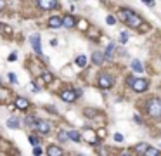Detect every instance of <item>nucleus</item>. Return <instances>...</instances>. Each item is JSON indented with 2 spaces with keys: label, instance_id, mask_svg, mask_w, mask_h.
<instances>
[{
  "label": "nucleus",
  "instance_id": "obj_7",
  "mask_svg": "<svg viewBox=\"0 0 161 156\" xmlns=\"http://www.w3.org/2000/svg\"><path fill=\"white\" fill-rule=\"evenodd\" d=\"M35 130H38L40 134H49V132H50V123L45 121V120H36Z\"/></svg>",
  "mask_w": 161,
  "mask_h": 156
},
{
  "label": "nucleus",
  "instance_id": "obj_2",
  "mask_svg": "<svg viewBox=\"0 0 161 156\" xmlns=\"http://www.w3.org/2000/svg\"><path fill=\"white\" fill-rule=\"evenodd\" d=\"M146 111H147V115L151 118H161V99H158V97H152V99H149L147 102H146Z\"/></svg>",
  "mask_w": 161,
  "mask_h": 156
},
{
  "label": "nucleus",
  "instance_id": "obj_23",
  "mask_svg": "<svg viewBox=\"0 0 161 156\" xmlns=\"http://www.w3.org/2000/svg\"><path fill=\"white\" fill-rule=\"evenodd\" d=\"M149 144H139V146L135 147V153H139V154H144L146 153V149H147Z\"/></svg>",
  "mask_w": 161,
  "mask_h": 156
},
{
  "label": "nucleus",
  "instance_id": "obj_34",
  "mask_svg": "<svg viewBox=\"0 0 161 156\" xmlns=\"http://www.w3.org/2000/svg\"><path fill=\"white\" fill-rule=\"evenodd\" d=\"M4 7H5V0H0V11H2Z\"/></svg>",
  "mask_w": 161,
  "mask_h": 156
},
{
  "label": "nucleus",
  "instance_id": "obj_27",
  "mask_svg": "<svg viewBox=\"0 0 161 156\" xmlns=\"http://www.w3.org/2000/svg\"><path fill=\"white\" fill-rule=\"evenodd\" d=\"M78 26H80V30H87V28H88V24H87L85 21H80Z\"/></svg>",
  "mask_w": 161,
  "mask_h": 156
},
{
  "label": "nucleus",
  "instance_id": "obj_20",
  "mask_svg": "<svg viewBox=\"0 0 161 156\" xmlns=\"http://www.w3.org/2000/svg\"><path fill=\"white\" fill-rule=\"evenodd\" d=\"M113 52H114V43H109L108 45V49H106V59H111L113 57Z\"/></svg>",
  "mask_w": 161,
  "mask_h": 156
},
{
  "label": "nucleus",
  "instance_id": "obj_3",
  "mask_svg": "<svg viewBox=\"0 0 161 156\" xmlns=\"http://www.w3.org/2000/svg\"><path fill=\"white\" fill-rule=\"evenodd\" d=\"M126 85L132 87L135 92H146L147 90V80H144V78H133V76H128L126 78Z\"/></svg>",
  "mask_w": 161,
  "mask_h": 156
},
{
  "label": "nucleus",
  "instance_id": "obj_12",
  "mask_svg": "<svg viewBox=\"0 0 161 156\" xmlns=\"http://www.w3.org/2000/svg\"><path fill=\"white\" fill-rule=\"evenodd\" d=\"M85 139H87L90 144H94V146L97 144V135H95V132H92V130H85Z\"/></svg>",
  "mask_w": 161,
  "mask_h": 156
},
{
  "label": "nucleus",
  "instance_id": "obj_8",
  "mask_svg": "<svg viewBox=\"0 0 161 156\" xmlns=\"http://www.w3.org/2000/svg\"><path fill=\"white\" fill-rule=\"evenodd\" d=\"M30 43L33 45V50L36 54H42V43H40V37L38 35H31L30 37Z\"/></svg>",
  "mask_w": 161,
  "mask_h": 156
},
{
  "label": "nucleus",
  "instance_id": "obj_30",
  "mask_svg": "<svg viewBox=\"0 0 161 156\" xmlns=\"http://www.w3.org/2000/svg\"><path fill=\"white\" fill-rule=\"evenodd\" d=\"M59 139H61V141H68V134H64V132H59Z\"/></svg>",
  "mask_w": 161,
  "mask_h": 156
},
{
  "label": "nucleus",
  "instance_id": "obj_9",
  "mask_svg": "<svg viewBox=\"0 0 161 156\" xmlns=\"http://www.w3.org/2000/svg\"><path fill=\"white\" fill-rule=\"evenodd\" d=\"M14 104H16V108H18V109H28V106H30V101L24 99V97H16Z\"/></svg>",
  "mask_w": 161,
  "mask_h": 156
},
{
  "label": "nucleus",
  "instance_id": "obj_13",
  "mask_svg": "<svg viewBox=\"0 0 161 156\" xmlns=\"http://www.w3.org/2000/svg\"><path fill=\"white\" fill-rule=\"evenodd\" d=\"M47 154L49 156H59V154H62V149L61 147H57V146H49Z\"/></svg>",
  "mask_w": 161,
  "mask_h": 156
},
{
  "label": "nucleus",
  "instance_id": "obj_25",
  "mask_svg": "<svg viewBox=\"0 0 161 156\" xmlns=\"http://www.w3.org/2000/svg\"><path fill=\"white\" fill-rule=\"evenodd\" d=\"M7 76H9V82L11 83H18V78H16V75H14V73H9Z\"/></svg>",
  "mask_w": 161,
  "mask_h": 156
},
{
  "label": "nucleus",
  "instance_id": "obj_10",
  "mask_svg": "<svg viewBox=\"0 0 161 156\" xmlns=\"http://www.w3.org/2000/svg\"><path fill=\"white\" fill-rule=\"evenodd\" d=\"M49 26H50V28H61L62 26V17L52 16L50 19H49Z\"/></svg>",
  "mask_w": 161,
  "mask_h": 156
},
{
  "label": "nucleus",
  "instance_id": "obj_1",
  "mask_svg": "<svg viewBox=\"0 0 161 156\" xmlns=\"http://www.w3.org/2000/svg\"><path fill=\"white\" fill-rule=\"evenodd\" d=\"M120 21L126 23L130 28H140L142 17L137 16L135 12H132V11H128V9H121V11H120Z\"/></svg>",
  "mask_w": 161,
  "mask_h": 156
},
{
  "label": "nucleus",
  "instance_id": "obj_24",
  "mask_svg": "<svg viewBox=\"0 0 161 156\" xmlns=\"http://www.w3.org/2000/svg\"><path fill=\"white\" fill-rule=\"evenodd\" d=\"M120 35H121V37H120V42H121V43L128 42V33H126V31H123V33H120Z\"/></svg>",
  "mask_w": 161,
  "mask_h": 156
},
{
  "label": "nucleus",
  "instance_id": "obj_11",
  "mask_svg": "<svg viewBox=\"0 0 161 156\" xmlns=\"http://www.w3.org/2000/svg\"><path fill=\"white\" fill-rule=\"evenodd\" d=\"M74 24H76V19H74L73 16H64L62 17V26H66V28H73Z\"/></svg>",
  "mask_w": 161,
  "mask_h": 156
},
{
  "label": "nucleus",
  "instance_id": "obj_15",
  "mask_svg": "<svg viewBox=\"0 0 161 156\" xmlns=\"http://www.w3.org/2000/svg\"><path fill=\"white\" fill-rule=\"evenodd\" d=\"M68 139H71V141H74V142H78V141H82V135H80L76 130H70V132H68Z\"/></svg>",
  "mask_w": 161,
  "mask_h": 156
},
{
  "label": "nucleus",
  "instance_id": "obj_6",
  "mask_svg": "<svg viewBox=\"0 0 161 156\" xmlns=\"http://www.w3.org/2000/svg\"><path fill=\"white\" fill-rule=\"evenodd\" d=\"M36 4H38L40 9H44V11H52V9L59 7L57 0H36Z\"/></svg>",
  "mask_w": 161,
  "mask_h": 156
},
{
  "label": "nucleus",
  "instance_id": "obj_22",
  "mask_svg": "<svg viewBox=\"0 0 161 156\" xmlns=\"http://www.w3.org/2000/svg\"><path fill=\"white\" fill-rule=\"evenodd\" d=\"M24 121H26V125L30 127V128H33V130H35L36 120H35V118H33V116H26V120H24Z\"/></svg>",
  "mask_w": 161,
  "mask_h": 156
},
{
  "label": "nucleus",
  "instance_id": "obj_5",
  "mask_svg": "<svg viewBox=\"0 0 161 156\" xmlns=\"http://www.w3.org/2000/svg\"><path fill=\"white\" fill-rule=\"evenodd\" d=\"M97 83H99L100 89H111V87L114 85V78L111 76V75H100Z\"/></svg>",
  "mask_w": 161,
  "mask_h": 156
},
{
  "label": "nucleus",
  "instance_id": "obj_35",
  "mask_svg": "<svg viewBox=\"0 0 161 156\" xmlns=\"http://www.w3.org/2000/svg\"><path fill=\"white\" fill-rule=\"evenodd\" d=\"M0 85H2V82H0Z\"/></svg>",
  "mask_w": 161,
  "mask_h": 156
},
{
  "label": "nucleus",
  "instance_id": "obj_18",
  "mask_svg": "<svg viewBox=\"0 0 161 156\" xmlns=\"http://www.w3.org/2000/svg\"><path fill=\"white\" fill-rule=\"evenodd\" d=\"M7 127H9V128H18V127H19V120H18V118H9V120H7Z\"/></svg>",
  "mask_w": 161,
  "mask_h": 156
},
{
  "label": "nucleus",
  "instance_id": "obj_32",
  "mask_svg": "<svg viewBox=\"0 0 161 156\" xmlns=\"http://www.w3.org/2000/svg\"><path fill=\"white\" fill-rule=\"evenodd\" d=\"M16 59H18V54H16V52H12V54L9 56V61H16Z\"/></svg>",
  "mask_w": 161,
  "mask_h": 156
},
{
  "label": "nucleus",
  "instance_id": "obj_21",
  "mask_svg": "<svg viewBox=\"0 0 161 156\" xmlns=\"http://www.w3.org/2000/svg\"><path fill=\"white\" fill-rule=\"evenodd\" d=\"M42 78H44L45 83H52V80H54L52 73H49V71H44V73H42Z\"/></svg>",
  "mask_w": 161,
  "mask_h": 156
},
{
  "label": "nucleus",
  "instance_id": "obj_29",
  "mask_svg": "<svg viewBox=\"0 0 161 156\" xmlns=\"http://www.w3.org/2000/svg\"><path fill=\"white\" fill-rule=\"evenodd\" d=\"M30 142H31V144H35V146H38V139L33 137V135H30Z\"/></svg>",
  "mask_w": 161,
  "mask_h": 156
},
{
  "label": "nucleus",
  "instance_id": "obj_33",
  "mask_svg": "<svg viewBox=\"0 0 161 156\" xmlns=\"http://www.w3.org/2000/svg\"><path fill=\"white\" fill-rule=\"evenodd\" d=\"M33 153H35V154H42V149H40V147H38V146H36V147H35V149H33Z\"/></svg>",
  "mask_w": 161,
  "mask_h": 156
},
{
  "label": "nucleus",
  "instance_id": "obj_26",
  "mask_svg": "<svg viewBox=\"0 0 161 156\" xmlns=\"http://www.w3.org/2000/svg\"><path fill=\"white\" fill-rule=\"evenodd\" d=\"M106 21H108V24H109V26H113L114 23H116V19H114L113 16H108V19H106Z\"/></svg>",
  "mask_w": 161,
  "mask_h": 156
},
{
  "label": "nucleus",
  "instance_id": "obj_28",
  "mask_svg": "<svg viewBox=\"0 0 161 156\" xmlns=\"http://www.w3.org/2000/svg\"><path fill=\"white\" fill-rule=\"evenodd\" d=\"M114 141H116V142H121V141H123V135L121 134H114Z\"/></svg>",
  "mask_w": 161,
  "mask_h": 156
},
{
  "label": "nucleus",
  "instance_id": "obj_14",
  "mask_svg": "<svg viewBox=\"0 0 161 156\" xmlns=\"http://www.w3.org/2000/svg\"><path fill=\"white\" fill-rule=\"evenodd\" d=\"M92 61H94V64H102L104 63V56L100 52H94L92 54Z\"/></svg>",
  "mask_w": 161,
  "mask_h": 156
},
{
  "label": "nucleus",
  "instance_id": "obj_16",
  "mask_svg": "<svg viewBox=\"0 0 161 156\" xmlns=\"http://www.w3.org/2000/svg\"><path fill=\"white\" fill-rule=\"evenodd\" d=\"M132 69H133L135 73H142V71H144V68H142V64H140L139 59H133V63H132Z\"/></svg>",
  "mask_w": 161,
  "mask_h": 156
},
{
  "label": "nucleus",
  "instance_id": "obj_19",
  "mask_svg": "<svg viewBox=\"0 0 161 156\" xmlns=\"http://www.w3.org/2000/svg\"><path fill=\"white\" fill-rule=\"evenodd\" d=\"M144 154H146V156H159L161 153L158 151V149H154V147H149L147 146V149H146V153H144Z\"/></svg>",
  "mask_w": 161,
  "mask_h": 156
},
{
  "label": "nucleus",
  "instance_id": "obj_17",
  "mask_svg": "<svg viewBox=\"0 0 161 156\" xmlns=\"http://www.w3.org/2000/svg\"><path fill=\"white\" fill-rule=\"evenodd\" d=\"M87 61H88L87 56H78L74 63H76V66H78V68H85V66H87Z\"/></svg>",
  "mask_w": 161,
  "mask_h": 156
},
{
  "label": "nucleus",
  "instance_id": "obj_31",
  "mask_svg": "<svg viewBox=\"0 0 161 156\" xmlns=\"http://www.w3.org/2000/svg\"><path fill=\"white\" fill-rule=\"evenodd\" d=\"M144 4H147L149 7H154V0H142Z\"/></svg>",
  "mask_w": 161,
  "mask_h": 156
},
{
  "label": "nucleus",
  "instance_id": "obj_4",
  "mask_svg": "<svg viewBox=\"0 0 161 156\" xmlns=\"http://www.w3.org/2000/svg\"><path fill=\"white\" fill-rule=\"evenodd\" d=\"M82 94L80 90H73V89H64V90L61 92V99L66 101V102H74L76 101V97Z\"/></svg>",
  "mask_w": 161,
  "mask_h": 156
}]
</instances>
